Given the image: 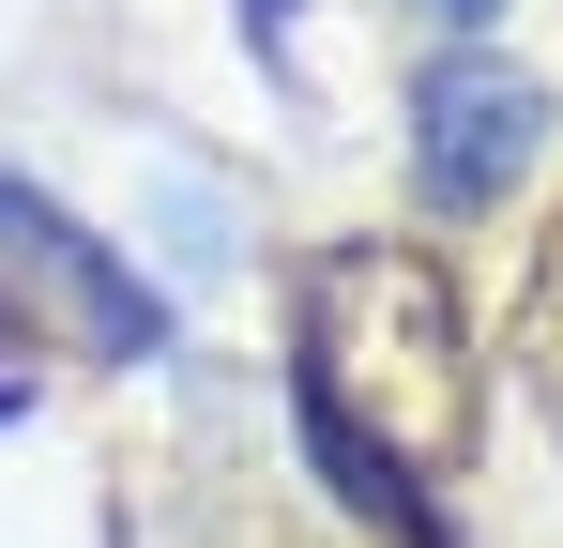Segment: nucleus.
I'll return each instance as SVG.
<instances>
[{
	"instance_id": "obj_5",
	"label": "nucleus",
	"mask_w": 563,
	"mask_h": 548,
	"mask_svg": "<svg viewBox=\"0 0 563 548\" xmlns=\"http://www.w3.org/2000/svg\"><path fill=\"white\" fill-rule=\"evenodd\" d=\"M15 412H31V336L0 320V427H15Z\"/></svg>"
},
{
	"instance_id": "obj_2",
	"label": "nucleus",
	"mask_w": 563,
	"mask_h": 548,
	"mask_svg": "<svg viewBox=\"0 0 563 548\" xmlns=\"http://www.w3.org/2000/svg\"><path fill=\"white\" fill-rule=\"evenodd\" d=\"M0 305H15V320H46L62 351H92V365L168 351V305L107 260V244L46 198V183H15V168H0Z\"/></svg>"
},
{
	"instance_id": "obj_6",
	"label": "nucleus",
	"mask_w": 563,
	"mask_h": 548,
	"mask_svg": "<svg viewBox=\"0 0 563 548\" xmlns=\"http://www.w3.org/2000/svg\"><path fill=\"white\" fill-rule=\"evenodd\" d=\"M442 15H472V0H442Z\"/></svg>"
},
{
	"instance_id": "obj_3",
	"label": "nucleus",
	"mask_w": 563,
	"mask_h": 548,
	"mask_svg": "<svg viewBox=\"0 0 563 548\" xmlns=\"http://www.w3.org/2000/svg\"><path fill=\"white\" fill-rule=\"evenodd\" d=\"M533 138H549V91L518 77V62H487V46H442L411 77V168H427L442 213H487L503 183L533 168Z\"/></svg>"
},
{
	"instance_id": "obj_1",
	"label": "nucleus",
	"mask_w": 563,
	"mask_h": 548,
	"mask_svg": "<svg viewBox=\"0 0 563 548\" xmlns=\"http://www.w3.org/2000/svg\"><path fill=\"white\" fill-rule=\"evenodd\" d=\"M289 365H305V442L351 487V518H380L396 548H457L442 472L472 457V396H487L457 274L427 244H335L305 274Z\"/></svg>"
},
{
	"instance_id": "obj_4",
	"label": "nucleus",
	"mask_w": 563,
	"mask_h": 548,
	"mask_svg": "<svg viewBox=\"0 0 563 548\" xmlns=\"http://www.w3.org/2000/svg\"><path fill=\"white\" fill-rule=\"evenodd\" d=\"M518 351H533V381L563 396V229H549V260H533V320H518Z\"/></svg>"
}]
</instances>
